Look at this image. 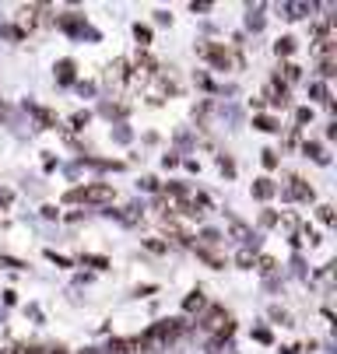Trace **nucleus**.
<instances>
[{"label": "nucleus", "instance_id": "1", "mask_svg": "<svg viewBox=\"0 0 337 354\" xmlns=\"http://www.w3.org/2000/svg\"><path fill=\"white\" fill-rule=\"evenodd\" d=\"M64 200H67V204H78V200H84V204H109V200H113V186H109V183L78 186V189H71Z\"/></svg>", "mask_w": 337, "mask_h": 354}, {"label": "nucleus", "instance_id": "11", "mask_svg": "<svg viewBox=\"0 0 337 354\" xmlns=\"http://www.w3.org/2000/svg\"><path fill=\"white\" fill-rule=\"evenodd\" d=\"M292 196H299V200H313V186H306L302 179H292Z\"/></svg>", "mask_w": 337, "mask_h": 354}, {"label": "nucleus", "instance_id": "14", "mask_svg": "<svg viewBox=\"0 0 337 354\" xmlns=\"http://www.w3.org/2000/svg\"><path fill=\"white\" fill-rule=\"evenodd\" d=\"M57 71H60V81H74V64L71 60H60Z\"/></svg>", "mask_w": 337, "mask_h": 354}, {"label": "nucleus", "instance_id": "19", "mask_svg": "<svg viewBox=\"0 0 337 354\" xmlns=\"http://www.w3.org/2000/svg\"><path fill=\"white\" fill-rule=\"evenodd\" d=\"M264 169H277V151H264Z\"/></svg>", "mask_w": 337, "mask_h": 354}, {"label": "nucleus", "instance_id": "24", "mask_svg": "<svg viewBox=\"0 0 337 354\" xmlns=\"http://www.w3.org/2000/svg\"><path fill=\"white\" fill-rule=\"evenodd\" d=\"M260 225H264V228L277 225V214H274V211H264V214H260Z\"/></svg>", "mask_w": 337, "mask_h": 354}, {"label": "nucleus", "instance_id": "16", "mask_svg": "<svg viewBox=\"0 0 337 354\" xmlns=\"http://www.w3.org/2000/svg\"><path fill=\"white\" fill-rule=\"evenodd\" d=\"M316 214H320V221H323V225H334V207H327V204H323V207H316Z\"/></svg>", "mask_w": 337, "mask_h": 354}, {"label": "nucleus", "instance_id": "9", "mask_svg": "<svg viewBox=\"0 0 337 354\" xmlns=\"http://www.w3.org/2000/svg\"><path fill=\"white\" fill-rule=\"evenodd\" d=\"M197 257H201L204 263H211L215 270H218V267H225V260H221V257H215V252H211V249H204V245H197Z\"/></svg>", "mask_w": 337, "mask_h": 354}, {"label": "nucleus", "instance_id": "17", "mask_svg": "<svg viewBox=\"0 0 337 354\" xmlns=\"http://www.w3.org/2000/svg\"><path fill=\"white\" fill-rule=\"evenodd\" d=\"M235 263H239V267H253V252H250V249H243V252L235 257Z\"/></svg>", "mask_w": 337, "mask_h": 354}, {"label": "nucleus", "instance_id": "13", "mask_svg": "<svg viewBox=\"0 0 337 354\" xmlns=\"http://www.w3.org/2000/svg\"><path fill=\"white\" fill-rule=\"evenodd\" d=\"M281 71H284V81H288V84H292V81H299V77H302V67H299V64H284Z\"/></svg>", "mask_w": 337, "mask_h": 354}, {"label": "nucleus", "instance_id": "32", "mask_svg": "<svg viewBox=\"0 0 337 354\" xmlns=\"http://www.w3.org/2000/svg\"><path fill=\"white\" fill-rule=\"evenodd\" d=\"M0 354H15V347H4V351H0Z\"/></svg>", "mask_w": 337, "mask_h": 354}, {"label": "nucleus", "instance_id": "3", "mask_svg": "<svg viewBox=\"0 0 337 354\" xmlns=\"http://www.w3.org/2000/svg\"><path fill=\"white\" fill-rule=\"evenodd\" d=\"M201 309H208V298H204V291L197 288V291H190V295L183 298V313H201Z\"/></svg>", "mask_w": 337, "mask_h": 354}, {"label": "nucleus", "instance_id": "7", "mask_svg": "<svg viewBox=\"0 0 337 354\" xmlns=\"http://www.w3.org/2000/svg\"><path fill=\"white\" fill-rule=\"evenodd\" d=\"M274 53H277V57H292V53H295V39H292V35L277 39V42H274Z\"/></svg>", "mask_w": 337, "mask_h": 354}, {"label": "nucleus", "instance_id": "22", "mask_svg": "<svg viewBox=\"0 0 337 354\" xmlns=\"http://www.w3.org/2000/svg\"><path fill=\"white\" fill-rule=\"evenodd\" d=\"M0 263L11 267V270H25V263H21V260H15V257H0Z\"/></svg>", "mask_w": 337, "mask_h": 354}, {"label": "nucleus", "instance_id": "15", "mask_svg": "<svg viewBox=\"0 0 337 354\" xmlns=\"http://www.w3.org/2000/svg\"><path fill=\"white\" fill-rule=\"evenodd\" d=\"M271 319H274V323H281V326H292V323H288V313H284V309H277V306L271 309Z\"/></svg>", "mask_w": 337, "mask_h": 354}, {"label": "nucleus", "instance_id": "8", "mask_svg": "<svg viewBox=\"0 0 337 354\" xmlns=\"http://www.w3.org/2000/svg\"><path fill=\"white\" fill-rule=\"evenodd\" d=\"M302 151H306V155H309L313 162H320V165L327 162V155H323V147H320L316 140H306V144H302Z\"/></svg>", "mask_w": 337, "mask_h": 354}, {"label": "nucleus", "instance_id": "10", "mask_svg": "<svg viewBox=\"0 0 337 354\" xmlns=\"http://www.w3.org/2000/svg\"><path fill=\"white\" fill-rule=\"evenodd\" d=\"M253 127H257V130H264V133L281 130V127H277V120H271V116H253Z\"/></svg>", "mask_w": 337, "mask_h": 354}, {"label": "nucleus", "instance_id": "28", "mask_svg": "<svg viewBox=\"0 0 337 354\" xmlns=\"http://www.w3.org/2000/svg\"><path fill=\"white\" fill-rule=\"evenodd\" d=\"M309 116H313L309 109H299V113H295V120H299V123H309Z\"/></svg>", "mask_w": 337, "mask_h": 354}, {"label": "nucleus", "instance_id": "30", "mask_svg": "<svg viewBox=\"0 0 337 354\" xmlns=\"http://www.w3.org/2000/svg\"><path fill=\"white\" fill-rule=\"evenodd\" d=\"M253 337H257V340H260V344H271V333H267V330H257V333H253Z\"/></svg>", "mask_w": 337, "mask_h": 354}, {"label": "nucleus", "instance_id": "12", "mask_svg": "<svg viewBox=\"0 0 337 354\" xmlns=\"http://www.w3.org/2000/svg\"><path fill=\"white\" fill-rule=\"evenodd\" d=\"M134 35H137L140 46H148V42H152V28H148V25H140V21L134 25Z\"/></svg>", "mask_w": 337, "mask_h": 354}, {"label": "nucleus", "instance_id": "20", "mask_svg": "<svg viewBox=\"0 0 337 354\" xmlns=\"http://www.w3.org/2000/svg\"><path fill=\"white\" fill-rule=\"evenodd\" d=\"M84 263L99 267V270H106V267H109V260H106V257H84Z\"/></svg>", "mask_w": 337, "mask_h": 354}, {"label": "nucleus", "instance_id": "26", "mask_svg": "<svg viewBox=\"0 0 337 354\" xmlns=\"http://www.w3.org/2000/svg\"><path fill=\"white\" fill-rule=\"evenodd\" d=\"M218 165H221V172H225V176H235V165H232L228 158H218Z\"/></svg>", "mask_w": 337, "mask_h": 354}, {"label": "nucleus", "instance_id": "4", "mask_svg": "<svg viewBox=\"0 0 337 354\" xmlns=\"http://www.w3.org/2000/svg\"><path fill=\"white\" fill-rule=\"evenodd\" d=\"M267 98H271V106H284L288 102V84H281V77L274 84H267Z\"/></svg>", "mask_w": 337, "mask_h": 354}, {"label": "nucleus", "instance_id": "23", "mask_svg": "<svg viewBox=\"0 0 337 354\" xmlns=\"http://www.w3.org/2000/svg\"><path fill=\"white\" fill-rule=\"evenodd\" d=\"M46 260H53L57 267H71V260H67V257H57V252H53V249H50V252H46Z\"/></svg>", "mask_w": 337, "mask_h": 354}, {"label": "nucleus", "instance_id": "5", "mask_svg": "<svg viewBox=\"0 0 337 354\" xmlns=\"http://www.w3.org/2000/svg\"><path fill=\"white\" fill-rule=\"evenodd\" d=\"M106 354H137V340H130V337L113 340V344L106 347Z\"/></svg>", "mask_w": 337, "mask_h": 354}, {"label": "nucleus", "instance_id": "29", "mask_svg": "<svg viewBox=\"0 0 337 354\" xmlns=\"http://www.w3.org/2000/svg\"><path fill=\"white\" fill-rule=\"evenodd\" d=\"M162 165H165V169H172V165H179V158H176V155H165V158H162Z\"/></svg>", "mask_w": 337, "mask_h": 354}, {"label": "nucleus", "instance_id": "21", "mask_svg": "<svg viewBox=\"0 0 337 354\" xmlns=\"http://www.w3.org/2000/svg\"><path fill=\"white\" fill-rule=\"evenodd\" d=\"M144 245H148L152 252H165V249H169V245H165V242H158V239H144Z\"/></svg>", "mask_w": 337, "mask_h": 354}, {"label": "nucleus", "instance_id": "18", "mask_svg": "<svg viewBox=\"0 0 337 354\" xmlns=\"http://www.w3.org/2000/svg\"><path fill=\"white\" fill-rule=\"evenodd\" d=\"M257 263H260V267H257V270H260V274H271V270H274V267H277V263H274V260H271V257H260V260H257Z\"/></svg>", "mask_w": 337, "mask_h": 354}, {"label": "nucleus", "instance_id": "6", "mask_svg": "<svg viewBox=\"0 0 337 354\" xmlns=\"http://www.w3.org/2000/svg\"><path fill=\"white\" fill-rule=\"evenodd\" d=\"M274 189H277V186H274L271 179H257V183H253V196H260V200H271Z\"/></svg>", "mask_w": 337, "mask_h": 354}, {"label": "nucleus", "instance_id": "25", "mask_svg": "<svg viewBox=\"0 0 337 354\" xmlns=\"http://www.w3.org/2000/svg\"><path fill=\"white\" fill-rule=\"evenodd\" d=\"M313 95L320 98V102H330V95H327V88H323V84H313Z\"/></svg>", "mask_w": 337, "mask_h": 354}, {"label": "nucleus", "instance_id": "27", "mask_svg": "<svg viewBox=\"0 0 337 354\" xmlns=\"http://www.w3.org/2000/svg\"><path fill=\"white\" fill-rule=\"evenodd\" d=\"M71 123H74V127H84V123H88V113H74V120H71Z\"/></svg>", "mask_w": 337, "mask_h": 354}, {"label": "nucleus", "instance_id": "2", "mask_svg": "<svg viewBox=\"0 0 337 354\" xmlns=\"http://www.w3.org/2000/svg\"><path fill=\"white\" fill-rule=\"evenodd\" d=\"M225 323H228V313H225L221 306H211V309L204 313V319H201V326H204V330H221Z\"/></svg>", "mask_w": 337, "mask_h": 354}, {"label": "nucleus", "instance_id": "31", "mask_svg": "<svg viewBox=\"0 0 337 354\" xmlns=\"http://www.w3.org/2000/svg\"><path fill=\"white\" fill-rule=\"evenodd\" d=\"M81 354H102V351H99V347H84Z\"/></svg>", "mask_w": 337, "mask_h": 354}]
</instances>
